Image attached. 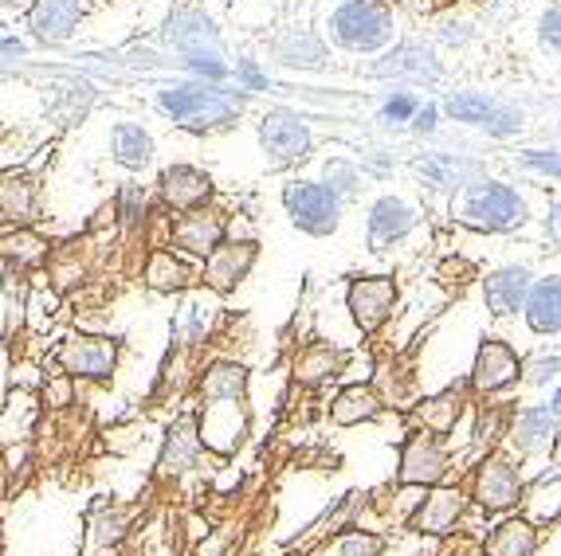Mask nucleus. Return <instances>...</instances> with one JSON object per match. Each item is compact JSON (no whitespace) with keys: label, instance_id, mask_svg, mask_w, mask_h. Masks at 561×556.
<instances>
[{"label":"nucleus","instance_id":"1","mask_svg":"<svg viewBox=\"0 0 561 556\" xmlns=\"http://www.w3.org/2000/svg\"><path fill=\"white\" fill-rule=\"evenodd\" d=\"M248 106V99L236 91H216L213 83L205 86H169L158 94V111L165 118L181 121L185 130H216V126H228L236 121V114Z\"/></svg>","mask_w":561,"mask_h":556},{"label":"nucleus","instance_id":"2","mask_svg":"<svg viewBox=\"0 0 561 556\" xmlns=\"http://www.w3.org/2000/svg\"><path fill=\"white\" fill-rule=\"evenodd\" d=\"M456 220L476 232H511L526 220L523 196L503 181H476L459 193Z\"/></svg>","mask_w":561,"mask_h":556},{"label":"nucleus","instance_id":"3","mask_svg":"<svg viewBox=\"0 0 561 556\" xmlns=\"http://www.w3.org/2000/svg\"><path fill=\"white\" fill-rule=\"evenodd\" d=\"M330 39L346 51H381L393 39V12L385 0H346L330 12Z\"/></svg>","mask_w":561,"mask_h":556},{"label":"nucleus","instance_id":"4","mask_svg":"<svg viewBox=\"0 0 561 556\" xmlns=\"http://www.w3.org/2000/svg\"><path fill=\"white\" fill-rule=\"evenodd\" d=\"M283 205L295 228L307 235H334L342 223V196L330 185H314V181H295L283 188Z\"/></svg>","mask_w":561,"mask_h":556},{"label":"nucleus","instance_id":"5","mask_svg":"<svg viewBox=\"0 0 561 556\" xmlns=\"http://www.w3.org/2000/svg\"><path fill=\"white\" fill-rule=\"evenodd\" d=\"M56 361L76 381H111L118 364V341L99 334H76L56 349Z\"/></svg>","mask_w":561,"mask_h":556},{"label":"nucleus","instance_id":"6","mask_svg":"<svg viewBox=\"0 0 561 556\" xmlns=\"http://www.w3.org/2000/svg\"><path fill=\"white\" fill-rule=\"evenodd\" d=\"M397 298H401V290H397L393 278L369 275V278H354V282H350L346 306H350V314H354L362 334H377V329L393 317Z\"/></svg>","mask_w":561,"mask_h":556},{"label":"nucleus","instance_id":"7","mask_svg":"<svg viewBox=\"0 0 561 556\" xmlns=\"http://www.w3.org/2000/svg\"><path fill=\"white\" fill-rule=\"evenodd\" d=\"M448 471V451L436 443V436L416 431V436L404 439L401 459H397V483L401 486H440Z\"/></svg>","mask_w":561,"mask_h":556},{"label":"nucleus","instance_id":"8","mask_svg":"<svg viewBox=\"0 0 561 556\" xmlns=\"http://www.w3.org/2000/svg\"><path fill=\"white\" fill-rule=\"evenodd\" d=\"M523 494H526V486H523L518 466L511 463L506 454H486L476 471V501L479 506L491 510V513H506L523 501Z\"/></svg>","mask_w":561,"mask_h":556},{"label":"nucleus","instance_id":"9","mask_svg":"<svg viewBox=\"0 0 561 556\" xmlns=\"http://www.w3.org/2000/svg\"><path fill=\"white\" fill-rule=\"evenodd\" d=\"M260 146L275 165H290L310 153V130L299 114L290 111H267L260 121Z\"/></svg>","mask_w":561,"mask_h":556},{"label":"nucleus","instance_id":"10","mask_svg":"<svg viewBox=\"0 0 561 556\" xmlns=\"http://www.w3.org/2000/svg\"><path fill=\"white\" fill-rule=\"evenodd\" d=\"M523 377V361H518V352L511 349L506 341H495V337H486L476 352V369H471V389L491 396V392H503Z\"/></svg>","mask_w":561,"mask_h":556},{"label":"nucleus","instance_id":"11","mask_svg":"<svg viewBox=\"0 0 561 556\" xmlns=\"http://www.w3.org/2000/svg\"><path fill=\"white\" fill-rule=\"evenodd\" d=\"M255 255H260V247H255L252 240L220 243V247H216L213 255L205 259V282L216 290V294H228V290L240 287L243 275L252 270Z\"/></svg>","mask_w":561,"mask_h":556},{"label":"nucleus","instance_id":"12","mask_svg":"<svg viewBox=\"0 0 561 556\" xmlns=\"http://www.w3.org/2000/svg\"><path fill=\"white\" fill-rule=\"evenodd\" d=\"M161 196H165V205L181 216L201 212V208L208 205V196H213V176L193 165H173L161 173Z\"/></svg>","mask_w":561,"mask_h":556},{"label":"nucleus","instance_id":"13","mask_svg":"<svg viewBox=\"0 0 561 556\" xmlns=\"http://www.w3.org/2000/svg\"><path fill=\"white\" fill-rule=\"evenodd\" d=\"M463 506H468V498L459 490L436 486V490L424 498L421 510H416V518H412V529L424 533V537H448V533H456L459 518H463Z\"/></svg>","mask_w":561,"mask_h":556},{"label":"nucleus","instance_id":"14","mask_svg":"<svg viewBox=\"0 0 561 556\" xmlns=\"http://www.w3.org/2000/svg\"><path fill=\"white\" fill-rule=\"evenodd\" d=\"M561 439V419L550 408H526L511 424V447L518 454H553Z\"/></svg>","mask_w":561,"mask_h":556},{"label":"nucleus","instance_id":"15","mask_svg":"<svg viewBox=\"0 0 561 556\" xmlns=\"http://www.w3.org/2000/svg\"><path fill=\"white\" fill-rule=\"evenodd\" d=\"M534 282H530V270L526 267H503L495 275L483 278V298H486V310L495 317L515 314V310L526 306V298H530Z\"/></svg>","mask_w":561,"mask_h":556},{"label":"nucleus","instance_id":"16","mask_svg":"<svg viewBox=\"0 0 561 556\" xmlns=\"http://www.w3.org/2000/svg\"><path fill=\"white\" fill-rule=\"evenodd\" d=\"M374 74H381V79H412V83H436L440 79V63H436L428 47L401 44L374 67Z\"/></svg>","mask_w":561,"mask_h":556},{"label":"nucleus","instance_id":"17","mask_svg":"<svg viewBox=\"0 0 561 556\" xmlns=\"http://www.w3.org/2000/svg\"><path fill=\"white\" fill-rule=\"evenodd\" d=\"M412 228H416V212H412L404 200H397V196H381V200L369 208V243H374V251L393 247Z\"/></svg>","mask_w":561,"mask_h":556},{"label":"nucleus","instance_id":"18","mask_svg":"<svg viewBox=\"0 0 561 556\" xmlns=\"http://www.w3.org/2000/svg\"><path fill=\"white\" fill-rule=\"evenodd\" d=\"M205 436H201V419H178V424L169 427L165 436V451H161V474H185L188 466L197 463V454L205 451Z\"/></svg>","mask_w":561,"mask_h":556},{"label":"nucleus","instance_id":"19","mask_svg":"<svg viewBox=\"0 0 561 556\" xmlns=\"http://www.w3.org/2000/svg\"><path fill=\"white\" fill-rule=\"evenodd\" d=\"M173 243L185 247L188 255H201L208 259L220 243H225V220L216 212H185L173 223Z\"/></svg>","mask_w":561,"mask_h":556},{"label":"nucleus","instance_id":"20","mask_svg":"<svg viewBox=\"0 0 561 556\" xmlns=\"http://www.w3.org/2000/svg\"><path fill=\"white\" fill-rule=\"evenodd\" d=\"M79 0H36L32 4V32L44 44H64L76 32Z\"/></svg>","mask_w":561,"mask_h":556},{"label":"nucleus","instance_id":"21","mask_svg":"<svg viewBox=\"0 0 561 556\" xmlns=\"http://www.w3.org/2000/svg\"><path fill=\"white\" fill-rule=\"evenodd\" d=\"M526 322L534 334H561V278H538L526 298Z\"/></svg>","mask_w":561,"mask_h":556},{"label":"nucleus","instance_id":"22","mask_svg":"<svg viewBox=\"0 0 561 556\" xmlns=\"http://www.w3.org/2000/svg\"><path fill=\"white\" fill-rule=\"evenodd\" d=\"M342 349L330 341H314L295 357V381L307 384V389H319V384L334 381L337 372H342Z\"/></svg>","mask_w":561,"mask_h":556},{"label":"nucleus","instance_id":"23","mask_svg":"<svg viewBox=\"0 0 561 556\" xmlns=\"http://www.w3.org/2000/svg\"><path fill=\"white\" fill-rule=\"evenodd\" d=\"M459 412H463V392L448 389V392H440V396L421 399V404L412 408V424L421 427V431H428V436H448V431H456Z\"/></svg>","mask_w":561,"mask_h":556},{"label":"nucleus","instance_id":"24","mask_svg":"<svg viewBox=\"0 0 561 556\" xmlns=\"http://www.w3.org/2000/svg\"><path fill=\"white\" fill-rule=\"evenodd\" d=\"M385 408L381 392L365 389V384H354V389L337 392L334 404H330V419H334L337 427H357V424H369V419H377Z\"/></svg>","mask_w":561,"mask_h":556},{"label":"nucleus","instance_id":"25","mask_svg":"<svg viewBox=\"0 0 561 556\" xmlns=\"http://www.w3.org/2000/svg\"><path fill=\"white\" fill-rule=\"evenodd\" d=\"M0 212H4V228H28L36 220V185L28 176H4L0 185Z\"/></svg>","mask_w":561,"mask_h":556},{"label":"nucleus","instance_id":"26","mask_svg":"<svg viewBox=\"0 0 561 556\" xmlns=\"http://www.w3.org/2000/svg\"><path fill=\"white\" fill-rule=\"evenodd\" d=\"M538 548V529L526 518H511L486 537V556H534Z\"/></svg>","mask_w":561,"mask_h":556},{"label":"nucleus","instance_id":"27","mask_svg":"<svg viewBox=\"0 0 561 556\" xmlns=\"http://www.w3.org/2000/svg\"><path fill=\"white\" fill-rule=\"evenodd\" d=\"M114 161L126 169H146L153 161V138L134 121L114 126Z\"/></svg>","mask_w":561,"mask_h":556},{"label":"nucleus","instance_id":"28","mask_svg":"<svg viewBox=\"0 0 561 556\" xmlns=\"http://www.w3.org/2000/svg\"><path fill=\"white\" fill-rule=\"evenodd\" d=\"M523 510H526V521L534 525H550V521L561 518V478H538L530 490L523 494Z\"/></svg>","mask_w":561,"mask_h":556},{"label":"nucleus","instance_id":"29","mask_svg":"<svg viewBox=\"0 0 561 556\" xmlns=\"http://www.w3.org/2000/svg\"><path fill=\"white\" fill-rule=\"evenodd\" d=\"M188 282H193V275H188L185 263L173 259V251H153L150 263H146V287L173 294V290H185Z\"/></svg>","mask_w":561,"mask_h":556},{"label":"nucleus","instance_id":"30","mask_svg":"<svg viewBox=\"0 0 561 556\" xmlns=\"http://www.w3.org/2000/svg\"><path fill=\"white\" fill-rule=\"evenodd\" d=\"M47 259V243L39 235H32L28 228H16V232H4V267H32V263Z\"/></svg>","mask_w":561,"mask_h":556},{"label":"nucleus","instance_id":"31","mask_svg":"<svg viewBox=\"0 0 561 556\" xmlns=\"http://www.w3.org/2000/svg\"><path fill=\"white\" fill-rule=\"evenodd\" d=\"M444 114L451 121H471V126H486V118L495 114V103L483 99V94H451L444 103Z\"/></svg>","mask_w":561,"mask_h":556},{"label":"nucleus","instance_id":"32","mask_svg":"<svg viewBox=\"0 0 561 556\" xmlns=\"http://www.w3.org/2000/svg\"><path fill=\"white\" fill-rule=\"evenodd\" d=\"M118 216H122V223L126 228H134V223L146 216V188L141 185H122V193H118Z\"/></svg>","mask_w":561,"mask_h":556},{"label":"nucleus","instance_id":"33","mask_svg":"<svg viewBox=\"0 0 561 556\" xmlns=\"http://www.w3.org/2000/svg\"><path fill=\"white\" fill-rule=\"evenodd\" d=\"M558 372H561V357H558V352H538V357H530V361L523 364V377L530 384H550Z\"/></svg>","mask_w":561,"mask_h":556},{"label":"nucleus","instance_id":"34","mask_svg":"<svg viewBox=\"0 0 561 556\" xmlns=\"http://www.w3.org/2000/svg\"><path fill=\"white\" fill-rule=\"evenodd\" d=\"M385 541L377 533H346L337 541V556H381Z\"/></svg>","mask_w":561,"mask_h":556},{"label":"nucleus","instance_id":"35","mask_svg":"<svg viewBox=\"0 0 561 556\" xmlns=\"http://www.w3.org/2000/svg\"><path fill=\"white\" fill-rule=\"evenodd\" d=\"M416 114H421V106H416V99H412V94H393V99L381 106L385 126H404V121H412Z\"/></svg>","mask_w":561,"mask_h":556},{"label":"nucleus","instance_id":"36","mask_svg":"<svg viewBox=\"0 0 561 556\" xmlns=\"http://www.w3.org/2000/svg\"><path fill=\"white\" fill-rule=\"evenodd\" d=\"M483 130H486V134H495V138H506V134H518V130H523V111H511V106H495V114L486 118Z\"/></svg>","mask_w":561,"mask_h":556},{"label":"nucleus","instance_id":"37","mask_svg":"<svg viewBox=\"0 0 561 556\" xmlns=\"http://www.w3.org/2000/svg\"><path fill=\"white\" fill-rule=\"evenodd\" d=\"M71 396H76V377H56V381L44 389V404L47 408H67L71 404Z\"/></svg>","mask_w":561,"mask_h":556},{"label":"nucleus","instance_id":"38","mask_svg":"<svg viewBox=\"0 0 561 556\" xmlns=\"http://www.w3.org/2000/svg\"><path fill=\"white\" fill-rule=\"evenodd\" d=\"M538 36H542L546 47L561 51V4H553V9L542 12V20H538Z\"/></svg>","mask_w":561,"mask_h":556},{"label":"nucleus","instance_id":"39","mask_svg":"<svg viewBox=\"0 0 561 556\" xmlns=\"http://www.w3.org/2000/svg\"><path fill=\"white\" fill-rule=\"evenodd\" d=\"M327 181H330V188H334L337 196L357 193V176H354V169L342 165V161H330V165H327Z\"/></svg>","mask_w":561,"mask_h":556},{"label":"nucleus","instance_id":"40","mask_svg":"<svg viewBox=\"0 0 561 556\" xmlns=\"http://www.w3.org/2000/svg\"><path fill=\"white\" fill-rule=\"evenodd\" d=\"M523 165H526V169H534V173L561 176V153H546V149H530V153H523Z\"/></svg>","mask_w":561,"mask_h":556},{"label":"nucleus","instance_id":"41","mask_svg":"<svg viewBox=\"0 0 561 556\" xmlns=\"http://www.w3.org/2000/svg\"><path fill=\"white\" fill-rule=\"evenodd\" d=\"M12 322H20V298L12 302V287H4V337H12Z\"/></svg>","mask_w":561,"mask_h":556},{"label":"nucleus","instance_id":"42","mask_svg":"<svg viewBox=\"0 0 561 556\" xmlns=\"http://www.w3.org/2000/svg\"><path fill=\"white\" fill-rule=\"evenodd\" d=\"M412 130H416V134H432V130H436V106H421V114L412 118Z\"/></svg>","mask_w":561,"mask_h":556},{"label":"nucleus","instance_id":"43","mask_svg":"<svg viewBox=\"0 0 561 556\" xmlns=\"http://www.w3.org/2000/svg\"><path fill=\"white\" fill-rule=\"evenodd\" d=\"M550 235H553V243L561 247V200H558V205H550Z\"/></svg>","mask_w":561,"mask_h":556},{"label":"nucleus","instance_id":"44","mask_svg":"<svg viewBox=\"0 0 561 556\" xmlns=\"http://www.w3.org/2000/svg\"><path fill=\"white\" fill-rule=\"evenodd\" d=\"M20 51H24V47H20L16 39H4V67H12V59H16Z\"/></svg>","mask_w":561,"mask_h":556},{"label":"nucleus","instance_id":"45","mask_svg":"<svg viewBox=\"0 0 561 556\" xmlns=\"http://www.w3.org/2000/svg\"><path fill=\"white\" fill-rule=\"evenodd\" d=\"M550 412L561 419V384H558V392H553V396H550Z\"/></svg>","mask_w":561,"mask_h":556},{"label":"nucleus","instance_id":"46","mask_svg":"<svg viewBox=\"0 0 561 556\" xmlns=\"http://www.w3.org/2000/svg\"><path fill=\"white\" fill-rule=\"evenodd\" d=\"M20 4H28V0H4V9H20Z\"/></svg>","mask_w":561,"mask_h":556},{"label":"nucleus","instance_id":"47","mask_svg":"<svg viewBox=\"0 0 561 556\" xmlns=\"http://www.w3.org/2000/svg\"><path fill=\"white\" fill-rule=\"evenodd\" d=\"M553 463L561 466V439H558V447H553Z\"/></svg>","mask_w":561,"mask_h":556},{"label":"nucleus","instance_id":"48","mask_svg":"<svg viewBox=\"0 0 561 556\" xmlns=\"http://www.w3.org/2000/svg\"><path fill=\"white\" fill-rule=\"evenodd\" d=\"M436 4H440V9H448V4H459V0H436Z\"/></svg>","mask_w":561,"mask_h":556}]
</instances>
